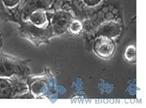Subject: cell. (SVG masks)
Masks as SVG:
<instances>
[{
  "mask_svg": "<svg viewBox=\"0 0 146 108\" xmlns=\"http://www.w3.org/2000/svg\"><path fill=\"white\" fill-rule=\"evenodd\" d=\"M101 1L102 0H83V2L85 3L87 6H90V7L96 6V5L99 4Z\"/></svg>",
  "mask_w": 146,
  "mask_h": 108,
  "instance_id": "cell-11",
  "label": "cell"
},
{
  "mask_svg": "<svg viewBox=\"0 0 146 108\" xmlns=\"http://www.w3.org/2000/svg\"><path fill=\"white\" fill-rule=\"evenodd\" d=\"M47 83L42 79H37L35 81L32 82V84L30 85V89L31 92L33 93V95L35 96H39V95H42L43 93L47 91Z\"/></svg>",
  "mask_w": 146,
  "mask_h": 108,
  "instance_id": "cell-7",
  "label": "cell"
},
{
  "mask_svg": "<svg viewBox=\"0 0 146 108\" xmlns=\"http://www.w3.org/2000/svg\"><path fill=\"white\" fill-rule=\"evenodd\" d=\"M19 1L20 0H2L3 4L6 7H9V8H12V7L16 6L19 3Z\"/></svg>",
  "mask_w": 146,
  "mask_h": 108,
  "instance_id": "cell-10",
  "label": "cell"
},
{
  "mask_svg": "<svg viewBox=\"0 0 146 108\" xmlns=\"http://www.w3.org/2000/svg\"><path fill=\"white\" fill-rule=\"evenodd\" d=\"M18 71V65L15 61L6 57H0V76L9 77Z\"/></svg>",
  "mask_w": 146,
  "mask_h": 108,
  "instance_id": "cell-3",
  "label": "cell"
},
{
  "mask_svg": "<svg viewBox=\"0 0 146 108\" xmlns=\"http://www.w3.org/2000/svg\"><path fill=\"white\" fill-rule=\"evenodd\" d=\"M115 50V44L113 40L108 37L101 36L94 43V51L102 58H108L113 54Z\"/></svg>",
  "mask_w": 146,
  "mask_h": 108,
  "instance_id": "cell-1",
  "label": "cell"
},
{
  "mask_svg": "<svg viewBox=\"0 0 146 108\" xmlns=\"http://www.w3.org/2000/svg\"><path fill=\"white\" fill-rule=\"evenodd\" d=\"M125 58L128 61H133L136 58V50L134 46H129L125 51Z\"/></svg>",
  "mask_w": 146,
  "mask_h": 108,
  "instance_id": "cell-8",
  "label": "cell"
},
{
  "mask_svg": "<svg viewBox=\"0 0 146 108\" xmlns=\"http://www.w3.org/2000/svg\"><path fill=\"white\" fill-rule=\"evenodd\" d=\"M72 22V16L70 13L65 11H58L54 14L52 19V24L54 31L57 34L64 33Z\"/></svg>",
  "mask_w": 146,
  "mask_h": 108,
  "instance_id": "cell-2",
  "label": "cell"
},
{
  "mask_svg": "<svg viewBox=\"0 0 146 108\" xmlns=\"http://www.w3.org/2000/svg\"><path fill=\"white\" fill-rule=\"evenodd\" d=\"M15 89L12 83L5 78H0V98H10L13 96Z\"/></svg>",
  "mask_w": 146,
  "mask_h": 108,
  "instance_id": "cell-6",
  "label": "cell"
},
{
  "mask_svg": "<svg viewBox=\"0 0 146 108\" xmlns=\"http://www.w3.org/2000/svg\"><path fill=\"white\" fill-rule=\"evenodd\" d=\"M69 28H70V31L72 33H79L82 29V24H81V22H79V21L74 20L70 23Z\"/></svg>",
  "mask_w": 146,
  "mask_h": 108,
  "instance_id": "cell-9",
  "label": "cell"
},
{
  "mask_svg": "<svg viewBox=\"0 0 146 108\" xmlns=\"http://www.w3.org/2000/svg\"><path fill=\"white\" fill-rule=\"evenodd\" d=\"M0 44H1V39H0Z\"/></svg>",
  "mask_w": 146,
  "mask_h": 108,
  "instance_id": "cell-12",
  "label": "cell"
},
{
  "mask_svg": "<svg viewBox=\"0 0 146 108\" xmlns=\"http://www.w3.org/2000/svg\"><path fill=\"white\" fill-rule=\"evenodd\" d=\"M30 21L37 27H42L47 23L46 13L43 9H36L30 14Z\"/></svg>",
  "mask_w": 146,
  "mask_h": 108,
  "instance_id": "cell-5",
  "label": "cell"
},
{
  "mask_svg": "<svg viewBox=\"0 0 146 108\" xmlns=\"http://www.w3.org/2000/svg\"><path fill=\"white\" fill-rule=\"evenodd\" d=\"M98 33L101 36L108 37V38H114L118 36L120 33V26L116 22H107L101 25L98 29Z\"/></svg>",
  "mask_w": 146,
  "mask_h": 108,
  "instance_id": "cell-4",
  "label": "cell"
}]
</instances>
